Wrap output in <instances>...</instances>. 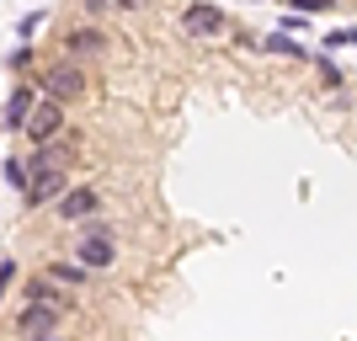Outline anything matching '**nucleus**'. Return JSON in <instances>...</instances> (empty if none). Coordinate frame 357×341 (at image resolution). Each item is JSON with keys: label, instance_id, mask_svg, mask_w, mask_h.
<instances>
[{"label": "nucleus", "instance_id": "0eeeda50", "mask_svg": "<svg viewBox=\"0 0 357 341\" xmlns=\"http://www.w3.org/2000/svg\"><path fill=\"white\" fill-rule=\"evenodd\" d=\"M107 43H112V38H107L102 27H70V32H64V59L91 64V59H102V54H107Z\"/></svg>", "mask_w": 357, "mask_h": 341}, {"label": "nucleus", "instance_id": "4468645a", "mask_svg": "<svg viewBox=\"0 0 357 341\" xmlns=\"http://www.w3.org/2000/svg\"><path fill=\"white\" fill-rule=\"evenodd\" d=\"M6 181H11L16 192H27V165H22V160H11V165H6Z\"/></svg>", "mask_w": 357, "mask_h": 341}, {"label": "nucleus", "instance_id": "aec40b11", "mask_svg": "<svg viewBox=\"0 0 357 341\" xmlns=\"http://www.w3.org/2000/svg\"><path fill=\"white\" fill-rule=\"evenodd\" d=\"M22 341H59V331H54V336H22Z\"/></svg>", "mask_w": 357, "mask_h": 341}, {"label": "nucleus", "instance_id": "f8f14e48", "mask_svg": "<svg viewBox=\"0 0 357 341\" xmlns=\"http://www.w3.org/2000/svg\"><path fill=\"white\" fill-rule=\"evenodd\" d=\"M256 48H267V54H278V59H310V48H304V43H294L288 32H272V38H261Z\"/></svg>", "mask_w": 357, "mask_h": 341}, {"label": "nucleus", "instance_id": "dca6fc26", "mask_svg": "<svg viewBox=\"0 0 357 341\" xmlns=\"http://www.w3.org/2000/svg\"><path fill=\"white\" fill-rule=\"evenodd\" d=\"M11 278H16V262H0V298H6V288H11Z\"/></svg>", "mask_w": 357, "mask_h": 341}, {"label": "nucleus", "instance_id": "423d86ee", "mask_svg": "<svg viewBox=\"0 0 357 341\" xmlns=\"http://www.w3.org/2000/svg\"><path fill=\"white\" fill-rule=\"evenodd\" d=\"M54 213H59L64 224H86V219H96V213H102V192H96V187H86V181H80V187H64V197L54 203Z\"/></svg>", "mask_w": 357, "mask_h": 341}, {"label": "nucleus", "instance_id": "9d476101", "mask_svg": "<svg viewBox=\"0 0 357 341\" xmlns=\"http://www.w3.org/2000/svg\"><path fill=\"white\" fill-rule=\"evenodd\" d=\"M22 165H27V176H38V171H64V165H70V139L59 134V139H48V144H32V155Z\"/></svg>", "mask_w": 357, "mask_h": 341}, {"label": "nucleus", "instance_id": "6ab92c4d", "mask_svg": "<svg viewBox=\"0 0 357 341\" xmlns=\"http://www.w3.org/2000/svg\"><path fill=\"white\" fill-rule=\"evenodd\" d=\"M86 11L91 16H107V11H112V0H86Z\"/></svg>", "mask_w": 357, "mask_h": 341}, {"label": "nucleus", "instance_id": "1a4fd4ad", "mask_svg": "<svg viewBox=\"0 0 357 341\" xmlns=\"http://www.w3.org/2000/svg\"><path fill=\"white\" fill-rule=\"evenodd\" d=\"M64 187H70V176H64V171H38V176H27V192H22V197H27V208L38 213V208L59 203Z\"/></svg>", "mask_w": 357, "mask_h": 341}, {"label": "nucleus", "instance_id": "ddd939ff", "mask_svg": "<svg viewBox=\"0 0 357 341\" xmlns=\"http://www.w3.org/2000/svg\"><path fill=\"white\" fill-rule=\"evenodd\" d=\"M336 0H288V11H298V16H314V11H331Z\"/></svg>", "mask_w": 357, "mask_h": 341}, {"label": "nucleus", "instance_id": "9b49d317", "mask_svg": "<svg viewBox=\"0 0 357 341\" xmlns=\"http://www.w3.org/2000/svg\"><path fill=\"white\" fill-rule=\"evenodd\" d=\"M43 278H48V282H59L64 294H80V288L91 282V272L80 267V262H48V267H43Z\"/></svg>", "mask_w": 357, "mask_h": 341}, {"label": "nucleus", "instance_id": "2eb2a0df", "mask_svg": "<svg viewBox=\"0 0 357 341\" xmlns=\"http://www.w3.org/2000/svg\"><path fill=\"white\" fill-rule=\"evenodd\" d=\"M27 64H32V48H27V43L11 48V70H27Z\"/></svg>", "mask_w": 357, "mask_h": 341}, {"label": "nucleus", "instance_id": "7ed1b4c3", "mask_svg": "<svg viewBox=\"0 0 357 341\" xmlns=\"http://www.w3.org/2000/svg\"><path fill=\"white\" fill-rule=\"evenodd\" d=\"M224 32H229V16H224V6H208V0L181 6V38L208 43V38H224Z\"/></svg>", "mask_w": 357, "mask_h": 341}, {"label": "nucleus", "instance_id": "f03ea898", "mask_svg": "<svg viewBox=\"0 0 357 341\" xmlns=\"http://www.w3.org/2000/svg\"><path fill=\"white\" fill-rule=\"evenodd\" d=\"M86 86H91V75H86V64H75V59H59V64H48L43 70V80H38V91L43 96H54V102H80L86 96Z\"/></svg>", "mask_w": 357, "mask_h": 341}, {"label": "nucleus", "instance_id": "6e6552de", "mask_svg": "<svg viewBox=\"0 0 357 341\" xmlns=\"http://www.w3.org/2000/svg\"><path fill=\"white\" fill-rule=\"evenodd\" d=\"M38 96H43L38 80H16L11 96H6V107H0V123H6V128H27V112L38 107Z\"/></svg>", "mask_w": 357, "mask_h": 341}, {"label": "nucleus", "instance_id": "20e7f679", "mask_svg": "<svg viewBox=\"0 0 357 341\" xmlns=\"http://www.w3.org/2000/svg\"><path fill=\"white\" fill-rule=\"evenodd\" d=\"M64 304H43V298H27L22 310H16V331L22 336H54V331L64 326Z\"/></svg>", "mask_w": 357, "mask_h": 341}, {"label": "nucleus", "instance_id": "f3484780", "mask_svg": "<svg viewBox=\"0 0 357 341\" xmlns=\"http://www.w3.org/2000/svg\"><path fill=\"white\" fill-rule=\"evenodd\" d=\"M320 75H326V86H342V70H336L331 59H320Z\"/></svg>", "mask_w": 357, "mask_h": 341}, {"label": "nucleus", "instance_id": "f257e3e1", "mask_svg": "<svg viewBox=\"0 0 357 341\" xmlns=\"http://www.w3.org/2000/svg\"><path fill=\"white\" fill-rule=\"evenodd\" d=\"M118 240H112V224L107 219H86L80 224V240H75V262L86 272H112L118 267Z\"/></svg>", "mask_w": 357, "mask_h": 341}, {"label": "nucleus", "instance_id": "39448f33", "mask_svg": "<svg viewBox=\"0 0 357 341\" xmlns=\"http://www.w3.org/2000/svg\"><path fill=\"white\" fill-rule=\"evenodd\" d=\"M22 134L32 139V144H48V139L64 134V102H54V96H38V107L27 112V128Z\"/></svg>", "mask_w": 357, "mask_h": 341}, {"label": "nucleus", "instance_id": "a211bd4d", "mask_svg": "<svg viewBox=\"0 0 357 341\" xmlns=\"http://www.w3.org/2000/svg\"><path fill=\"white\" fill-rule=\"evenodd\" d=\"M149 0H112V11H144Z\"/></svg>", "mask_w": 357, "mask_h": 341}]
</instances>
